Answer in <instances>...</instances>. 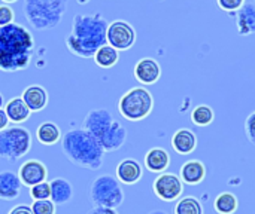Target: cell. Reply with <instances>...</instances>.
<instances>
[{"label": "cell", "mask_w": 255, "mask_h": 214, "mask_svg": "<svg viewBox=\"0 0 255 214\" xmlns=\"http://www.w3.org/2000/svg\"><path fill=\"white\" fill-rule=\"evenodd\" d=\"M61 130L55 122H42L36 130V139L43 146H54L61 140Z\"/></svg>", "instance_id": "7402d4cb"}, {"label": "cell", "mask_w": 255, "mask_h": 214, "mask_svg": "<svg viewBox=\"0 0 255 214\" xmlns=\"http://www.w3.org/2000/svg\"><path fill=\"white\" fill-rule=\"evenodd\" d=\"M143 174L140 162L134 158H126L117 165V179L123 185H136Z\"/></svg>", "instance_id": "4fadbf2b"}, {"label": "cell", "mask_w": 255, "mask_h": 214, "mask_svg": "<svg viewBox=\"0 0 255 214\" xmlns=\"http://www.w3.org/2000/svg\"><path fill=\"white\" fill-rule=\"evenodd\" d=\"M31 134L27 128L12 125L0 131V158L9 162H16L31 149Z\"/></svg>", "instance_id": "52a82bcc"}, {"label": "cell", "mask_w": 255, "mask_h": 214, "mask_svg": "<svg viewBox=\"0 0 255 214\" xmlns=\"http://www.w3.org/2000/svg\"><path fill=\"white\" fill-rule=\"evenodd\" d=\"M90 198L94 207L117 210L124 203V189L117 177L111 174H102L91 183Z\"/></svg>", "instance_id": "ba28073f"}, {"label": "cell", "mask_w": 255, "mask_h": 214, "mask_svg": "<svg viewBox=\"0 0 255 214\" xmlns=\"http://www.w3.org/2000/svg\"><path fill=\"white\" fill-rule=\"evenodd\" d=\"M197 136L190 128H181L172 136V147L178 155H190L197 147Z\"/></svg>", "instance_id": "e0dca14e"}, {"label": "cell", "mask_w": 255, "mask_h": 214, "mask_svg": "<svg viewBox=\"0 0 255 214\" xmlns=\"http://www.w3.org/2000/svg\"><path fill=\"white\" fill-rule=\"evenodd\" d=\"M170 165V155L164 147H152L145 155V167L151 173H166Z\"/></svg>", "instance_id": "ac0fdd59"}, {"label": "cell", "mask_w": 255, "mask_h": 214, "mask_svg": "<svg viewBox=\"0 0 255 214\" xmlns=\"http://www.w3.org/2000/svg\"><path fill=\"white\" fill-rule=\"evenodd\" d=\"M214 209L218 214H235L239 209V200L233 192H223L215 198Z\"/></svg>", "instance_id": "cb8c5ba5"}, {"label": "cell", "mask_w": 255, "mask_h": 214, "mask_svg": "<svg viewBox=\"0 0 255 214\" xmlns=\"http://www.w3.org/2000/svg\"><path fill=\"white\" fill-rule=\"evenodd\" d=\"M4 112L9 118V122H12L15 125H19V124L28 121V118L31 115L30 109L27 107V104L24 103V100L21 97H15V98L9 100L4 104Z\"/></svg>", "instance_id": "44dd1931"}, {"label": "cell", "mask_w": 255, "mask_h": 214, "mask_svg": "<svg viewBox=\"0 0 255 214\" xmlns=\"http://www.w3.org/2000/svg\"><path fill=\"white\" fill-rule=\"evenodd\" d=\"M22 183L16 173L10 170L0 171V200L15 201L21 195Z\"/></svg>", "instance_id": "5bb4252c"}, {"label": "cell", "mask_w": 255, "mask_h": 214, "mask_svg": "<svg viewBox=\"0 0 255 214\" xmlns=\"http://www.w3.org/2000/svg\"><path fill=\"white\" fill-rule=\"evenodd\" d=\"M7 214H33V210H31V207H30V206L19 204V206L12 207Z\"/></svg>", "instance_id": "1f68e13d"}, {"label": "cell", "mask_w": 255, "mask_h": 214, "mask_svg": "<svg viewBox=\"0 0 255 214\" xmlns=\"http://www.w3.org/2000/svg\"><path fill=\"white\" fill-rule=\"evenodd\" d=\"M245 134L248 140L255 146V112L245 119Z\"/></svg>", "instance_id": "4dcf8cb0"}, {"label": "cell", "mask_w": 255, "mask_h": 214, "mask_svg": "<svg viewBox=\"0 0 255 214\" xmlns=\"http://www.w3.org/2000/svg\"><path fill=\"white\" fill-rule=\"evenodd\" d=\"M88 214H118L114 209H106V207H93Z\"/></svg>", "instance_id": "d6a6232c"}, {"label": "cell", "mask_w": 255, "mask_h": 214, "mask_svg": "<svg viewBox=\"0 0 255 214\" xmlns=\"http://www.w3.org/2000/svg\"><path fill=\"white\" fill-rule=\"evenodd\" d=\"M9 118H7V115H6V112H4V109H0V131H3L4 128H7L9 127Z\"/></svg>", "instance_id": "836d02e7"}, {"label": "cell", "mask_w": 255, "mask_h": 214, "mask_svg": "<svg viewBox=\"0 0 255 214\" xmlns=\"http://www.w3.org/2000/svg\"><path fill=\"white\" fill-rule=\"evenodd\" d=\"M33 214H55L57 206L51 200H42V201H33L30 206Z\"/></svg>", "instance_id": "83f0119b"}, {"label": "cell", "mask_w": 255, "mask_h": 214, "mask_svg": "<svg viewBox=\"0 0 255 214\" xmlns=\"http://www.w3.org/2000/svg\"><path fill=\"white\" fill-rule=\"evenodd\" d=\"M82 128L100 143L105 152L120 150L127 140L126 127L103 107L90 110L82 122Z\"/></svg>", "instance_id": "277c9868"}, {"label": "cell", "mask_w": 255, "mask_h": 214, "mask_svg": "<svg viewBox=\"0 0 255 214\" xmlns=\"http://www.w3.org/2000/svg\"><path fill=\"white\" fill-rule=\"evenodd\" d=\"M15 19V10L9 4H0V27L12 24Z\"/></svg>", "instance_id": "f1b7e54d"}, {"label": "cell", "mask_w": 255, "mask_h": 214, "mask_svg": "<svg viewBox=\"0 0 255 214\" xmlns=\"http://www.w3.org/2000/svg\"><path fill=\"white\" fill-rule=\"evenodd\" d=\"M152 191L155 197L164 203L178 201L184 192V183L179 176L173 173H161L152 183Z\"/></svg>", "instance_id": "30bf717a"}, {"label": "cell", "mask_w": 255, "mask_h": 214, "mask_svg": "<svg viewBox=\"0 0 255 214\" xmlns=\"http://www.w3.org/2000/svg\"><path fill=\"white\" fill-rule=\"evenodd\" d=\"M49 188H51L49 200L55 206H64V204H67L73 198V186L64 177H57V179L51 180L49 182Z\"/></svg>", "instance_id": "ffe728a7"}, {"label": "cell", "mask_w": 255, "mask_h": 214, "mask_svg": "<svg viewBox=\"0 0 255 214\" xmlns=\"http://www.w3.org/2000/svg\"><path fill=\"white\" fill-rule=\"evenodd\" d=\"M106 31L108 21L100 12L78 13L64 40L67 51L78 58H93L97 49L108 43Z\"/></svg>", "instance_id": "7a4b0ae2"}, {"label": "cell", "mask_w": 255, "mask_h": 214, "mask_svg": "<svg viewBox=\"0 0 255 214\" xmlns=\"http://www.w3.org/2000/svg\"><path fill=\"white\" fill-rule=\"evenodd\" d=\"M34 37L22 24L0 27V71L15 73L28 69L34 57Z\"/></svg>", "instance_id": "6da1fadb"}, {"label": "cell", "mask_w": 255, "mask_h": 214, "mask_svg": "<svg viewBox=\"0 0 255 214\" xmlns=\"http://www.w3.org/2000/svg\"><path fill=\"white\" fill-rule=\"evenodd\" d=\"M148 214H169L167 212H164V210H152V212H149Z\"/></svg>", "instance_id": "e575fe53"}, {"label": "cell", "mask_w": 255, "mask_h": 214, "mask_svg": "<svg viewBox=\"0 0 255 214\" xmlns=\"http://www.w3.org/2000/svg\"><path fill=\"white\" fill-rule=\"evenodd\" d=\"M206 165L199 159H190L182 164L179 177L188 186H197L206 179Z\"/></svg>", "instance_id": "2e32d148"}, {"label": "cell", "mask_w": 255, "mask_h": 214, "mask_svg": "<svg viewBox=\"0 0 255 214\" xmlns=\"http://www.w3.org/2000/svg\"><path fill=\"white\" fill-rule=\"evenodd\" d=\"M21 98L24 100V103L27 104V107L30 109V112H42L46 106H48V101H49V94L48 91L40 86V85H30L27 86L22 94H21Z\"/></svg>", "instance_id": "9a60e30c"}, {"label": "cell", "mask_w": 255, "mask_h": 214, "mask_svg": "<svg viewBox=\"0 0 255 214\" xmlns=\"http://www.w3.org/2000/svg\"><path fill=\"white\" fill-rule=\"evenodd\" d=\"M106 42L118 52L128 51L136 43V30L130 22L124 19H115L108 24Z\"/></svg>", "instance_id": "9c48e42d"}, {"label": "cell", "mask_w": 255, "mask_h": 214, "mask_svg": "<svg viewBox=\"0 0 255 214\" xmlns=\"http://www.w3.org/2000/svg\"><path fill=\"white\" fill-rule=\"evenodd\" d=\"M18 177L24 186L31 188L37 183L46 182L48 168L39 159H27V161H24V164H21V167L18 170Z\"/></svg>", "instance_id": "8fae6325"}, {"label": "cell", "mask_w": 255, "mask_h": 214, "mask_svg": "<svg viewBox=\"0 0 255 214\" xmlns=\"http://www.w3.org/2000/svg\"><path fill=\"white\" fill-rule=\"evenodd\" d=\"M217 3L226 12H238L247 3V0H217Z\"/></svg>", "instance_id": "f546056e"}, {"label": "cell", "mask_w": 255, "mask_h": 214, "mask_svg": "<svg viewBox=\"0 0 255 214\" xmlns=\"http://www.w3.org/2000/svg\"><path fill=\"white\" fill-rule=\"evenodd\" d=\"M4 4H10V3H15V1H18V0H1Z\"/></svg>", "instance_id": "8d00e7d4"}, {"label": "cell", "mask_w": 255, "mask_h": 214, "mask_svg": "<svg viewBox=\"0 0 255 214\" xmlns=\"http://www.w3.org/2000/svg\"><path fill=\"white\" fill-rule=\"evenodd\" d=\"M3 107H4V98H3V95L0 92V109H3Z\"/></svg>", "instance_id": "d590c367"}, {"label": "cell", "mask_w": 255, "mask_h": 214, "mask_svg": "<svg viewBox=\"0 0 255 214\" xmlns=\"http://www.w3.org/2000/svg\"><path fill=\"white\" fill-rule=\"evenodd\" d=\"M236 27L241 36H250L255 33V3L247 1L236 12Z\"/></svg>", "instance_id": "d6986e66"}, {"label": "cell", "mask_w": 255, "mask_h": 214, "mask_svg": "<svg viewBox=\"0 0 255 214\" xmlns=\"http://www.w3.org/2000/svg\"><path fill=\"white\" fill-rule=\"evenodd\" d=\"M61 150L72 164L91 171L102 168L106 153L100 143L84 128L67 131L61 137Z\"/></svg>", "instance_id": "3957f363"}, {"label": "cell", "mask_w": 255, "mask_h": 214, "mask_svg": "<svg viewBox=\"0 0 255 214\" xmlns=\"http://www.w3.org/2000/svg\"><path fill=\"white\" fill-rule=\"evenodd\" d=\"M215 121V112L208 104H199L191 112V122L197 127H208Z\"/></svg>", "instance_id": "484cf974"}, {"label": "cell", "mask_w": 255, "mask_h": 214, "mask_svg": "<svg viewBox=\"0 0 255 214\" xmlns=\"http://www.w3.org/2000/svg\"><path fill=\"white\" fill-rule=\"evenodd\" d=\"M203 206L200 203V200H197L196 197H182L178 200V203L175 204L173 214H203Z\"/></svg>", "instance_id": "d4e9b609"}, {"label": "cell", "mask_w": 255, "mask_h": 214, "mask_svg": "<svg viewBox=\"0 0 255 214\" xmlns=\"http://www.w3.org/2000/svg\"><path fill=\"white\" fill-rule=\"evenodd\" d=\"M133 74H134V79L139 83H142L143 86L154 85L161 77V66L154 58H148V57L146 58H140L134 64Z\"/></svg>", "instance_id": "7c38bea8"}, {"label": "cell", "mask_w": 255, "mask_h": 214, "mask_svg": "<svg viewBox=\"0 0 255 214\" xmlns=\"http://www.w3.org/2000/svg\"><path fill=\"white\" fill-rule=\"evenodd\" d=\"M154 109V97L145 86H134L130 88L118 101V112L120 115L130 121L139 122L146 119Z\"/></svg>", "instance_id": "8992f818"}, {"label": "cell", "mask_w": 255, "mask_h": 214, "mask_svg": "<svg viewBox=\"0 0 255 214\" xmlns=\"http://www.w3.org/2000/svg\"><path fill=\"white\" fill-rule=\"evenodd\" d=\"M93 60H94L96 66H99L100 69H112L114 66H117V63L120 60V52L106 43L97 49Z\"/></svg>", "instance_id": "603a6c76"}, {"label": "cell", "mask_w": 255, "mask_h": 214, "mask_svg": "<svg viewBox=\"0 0 255 214\" xmlns=\"http://www.w3.org/2000/svg\"><path fill=\"white\" fill-rule=\"evenodd\" d=\"M69 0H24L27 22L37 31L55 28L67 12Z\"/></svg>", "instance_id": "5b68a950"}, {"label": "cell", "mask_w": 255, "mask_h": 214, "mask_svg": "<svg viewBox=\"0 0 255 214\" xmlns=\"http://www.w3.org/2000/svg\"><path fill=\"white\" fill-rule=\"evenodd\" d=\"M30 197L33 201H42V200H49L51 197V188L49 182H42L30 188Z\"/></svg>", "instance_id": "4316f807"}]
</instances>
